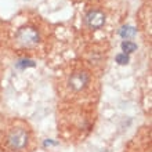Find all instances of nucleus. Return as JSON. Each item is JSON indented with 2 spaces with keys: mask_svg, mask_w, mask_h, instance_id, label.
Segmentation results:
<instances>
[{
  "mask_svg": "<svg viewBox=\"0 0 152 152\" xmlns=\"http://www.w3.org/2000/svg\"><path fill=\"white\" fill-rule=\"evenodd\" d=\"M7 144L12 151H21L28 144V133L24 129H14L7 137Z\"/></svg>",
  "mask_w": 152,
  "mask_h": 152,
  "instance_id": "1",
  "label": "nucleus"
},
{
  "mask_svg": "<svg viewBox=\"0 0 152 152\" xmlns=\"http://www.w3.org/2000/svg\"><path fill=\"white\" fill-rule=\"evenodd\" d=\"M129 56L127 54H124V53H120V54H118L116 56V62L119 65H126V64H129Z\"/></svg>",
  "mask_w": 152,
  "mask_h": 152,
  "instance_id": "8",
  "label": "nucleus"
},
{
  "mask_svg": "<svg viewBox=\"0 0 152 152\" xmlns=\"http://www.w3.org/2000/svg\"><path fill=\"white\" fill-rule=\"evenodd\" d=\"M136 33H137V31L133 26H122L120 28V31H119V35L123 39H129V37H134L136 36Z\"/></svg>",
  "mask_w": 152,
  "mask_h": 152,
  "instance_id": "5",
  "label": "nucleus"
},
{
  "mask_svg": "<svg viewBox=\"0 0 152 152\" xmlns=\"http://www.w3.org/2000/svg\"><path fill=\"white\" fill-rule=\"evenodd\" d=\"M88 82H90V76L87 72H83V71H79V72H75L71 75L68 83L69 87L75 90V91H80V90H84L87 87Z\"/></svg>",
  "mask_w": 152,
  "mask_h": 152,
  "instance_id": "4",
  "label": "nucleus"
},
{
  "mask_svg": "<svg viewBox=\"0 0 152 152\" xmlns=\"http://www.w3.org/2000/svg\"><path fill=\"white\" fill-rule=\"evenodd\" d=\"M17 39L22 46H33L40 40V35L33 26H22L17 32Z\"/></svg>",
  "mask_w": 152,
  "mask_h": 152,
  "instance_id": "2",
  "label": "nucleus"
},
{
  "mask_svg": "<svg viewBox=\"0 0 152 152\" xmlns=\"http://www.w3.org/2000/svg\"><path fill=\"white\" fill-rule=\"evenodd\" d=\"M122 50L124 51V54L133 53L137 50V44L134 42H130V40H124L123 43H122Z\"/></svg>",
  "mask_w": 152,
  "mask_h": 152,
  "instance_id": "7",
  "label": "nucleus"
},
{
  "mask_svg": "<svg viewBox=\"0 0 152 152\" xmlns=\"http://www.w3.org/2000/svg\"><path fill=\"white\" fill-rule=\"evenodd\" d=\"M15 66L18 69H25V68H32L35 66V62L32 60H28V58H21L15 62Z\"/></svg>",
  "mask_w": 152,
  "mask_h": 152,
  "instance_id": "6",
  "label": "nucleus"
},
{
  "mask_svg": "<svg viewBox=\"0 0 152 152\" xmlns=\"http://www.w3.org/2000/svg\"><path fill=\"white\" fill-rule=\"evenodd\" d=\"M84 24L90 29H100L105 24V14L100 10H90L84 15Z\"/></svg>",
  "mask_w": 152,
  "mask_h": 152,
  "instance_id": "3",
  "label": "nucleus"
}]
</instances>
